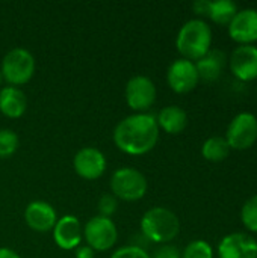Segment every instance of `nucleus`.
<instances>
[{"label": "nucleus", "instance_id": "5701e85b", "mask_svg": "<svg viewBox=\"0 0 257 258\" xmlns=\"http://www.w3.org/2000/svg\"><path fill=\"white\" fill-rule=\"evenodd\" d=\"M18 136L9 128L0 130V159L11 157L18 148Z\"/></svg>", "mask_w": 257, "mask_h": 258}, {"label": "nucleus", "instance_id": "dca6fc26", "mask_svg": "<svg viewBox=\"0 0 257 258\" xmlns=\"http://www.w3.org/2000/svg\"><path fill=\"white\" fill-rule=\"evenodd\" d=\"M27 109L26 94L15 86H5L0 89V112L8 118H20Z\"/></svg>", "mask_w": 257, "mask_h": 258}, {"label": "nucleus", "instance_id": "2eb2a0df", "mask_svg": "<svg viewBox=\"0 0 257 258\" xmlns=\"http://www.w3.org/2000/svg\"><path fill=\"white\" fill-rule=\"evenodd\" d=\"M83 230L77 218L71 215H65L58 219L56 225L53 227V239L61 249L71 251L77 248L82 242Z\"/></svg>", "mask_w": 257, "mask_h": 258}, {"label": "nucleus", "instance_id": "423d86ee", "mask_svg": "<svg viewBox=\"0 0 257 258\" xmlns=\"http://www.w3.org/2000/svg\"><path fill=\"white\" fill-rule=\"evenodd\" d=\"M224 139L230 150L244 151L251 148L257 141V118L250 112L238 113L229 124Z\"/></svg>", "mask_w": 257, "mask_h": 258}, {"label": "nucleus", "instance_id": "6ab92c4d", "mask_svg": "<svg viewBox=\"0 0 257 258\" xmlns=\"http://www.w3.org/2000/svg\"><path fill=\"white\" fill-rule=\"evenodd\" d=\"M238 5L232 0H217V2H209V9H208V17L220 24V26H229L232 18L238 12Z\"/></svg>", "mask_w": 257, "mask_h": 258}, {"label": "nucleus", "instance_id": "39448f33", "mask_svg": "<svg viewBox=\"0 0 257 258\" xmlns=\"http://www.w3.org/2000/svg\"><path fill=\"white\" fill-rule=\"evenodd\" d=\"M148 189L147 178L142 172L133 168H120L112 174L111 190L117 200L123 201H138Z\"/></svg>", "mask_w": 257, "mask_h": 258}, {"label": "nucleus", "instance_id": "b1692460", "mask_svg": "<svg viewBox=\"0 0 257 258\" xmlns=\"http://www.w3.org/2000/svg\"><path fill=\"white\" fill-rule=\"evenodd\" d=\"M98 212H100V216H105V218H111L117 209H118V200L112 195V194H105L100 200H98Z\"/></svg>", "mask_w": 257, "mask_h": 258}, {"label": "nucleus", "instance_id": "a878e982", "mask_svg": "<svg viewBox=\"0 0 257 258\" xmlns=\"http://www.w3.org/2000/svg\"><path fill=\"white\" fill-rule=\"evenodd\" d=\"M151 258H182V252L173 245H162Z\"/></svg>", "mask_w": 257, "mask_h": 258}, {"label": "nucleus", "instance_id": "7ed1b4c3", "mask_svg": "<svg viewBox=\"0 0 257 258\" xmlns=\"http://www.w3.org/2000/svg\"><path fill=\"white\" fill-rule=\"evenodd\" d=\"M141 231L147 240L167 245L177 237L180 231V222L177 215L170 209L153 207L144 213L141 219Z\"/></svg>", "mask_w": 257, "mask_h": 258}, {"label": "nucleus", "instance_id": "a211bd4d", "mask_svg": "<svg viewBox=\"0 0 257 258\" xmlns=\"http://www.w3.org/2000/svg\"><path fill=\"white\" fill-rule=\"evenodd\" d=\"M156 121H158L159 128H162L164 132H167L170 135H179L188 125V115L180 106L173 104V106L164 107L159 112Z\"/></svg>", "mask_w": 257, "mask_h": 258}, {"label": "nucleus", "instance_id": "6e6552de", "mask_svg": "<svg viewBox=\"0 0 257 258\" xmlns=\"http://www.w3.org/2000/svg\"><path fill=\"white\" fill-rule=\"evenodd\" d=\"M126 101L136 113L150 109L156 101V86L145 76H135L126 85Z\"/></svg>", "mask_w": 257, "mask_h": 258}, {"label": "nucleus", "instance_id": "cd10ccee", "mask_svg": "<svg viewBox=\"0 0 257 258\" xmlns=\"http://www.w3.org/2000/svg\"><path fill=\"white\" fill-rule=\"evenodd\" d=\"M95 257V251L91 249L88 245L86 246H82L76 251V258H94Z\"/></svg>", "mask_w": 257, "mask_h": 258}, {"label": "nucleus", "instance_id": "0eeeda50", "mask_svg": "<svg viewBox=\"0 0 257 258\" xmlns=\"http://www.w3.org/2000/svg\"><path fill=\"white\" fill-rule=\"evenodd\" d=\"M83 237L91 249L108 251L117 243L118 231L111 218H105L98 215L86 222L83 228Z\"/></svg>", "mask_w": 257, "mask_h": 258}, {"label": "nucleus", "instance_id": "1a4fd4ad", "mask_svg": "<svg viewBox=\"0 0 257 258\" xmlns=\"http://www.w3.org/2000/svg\"><path fill=\"white\" fill-rule=\"evenodd\" d=\"M167 82L170 88L177 94L191 92L200 82L195 62L183 57L176 59L167 71Z\"/></svg>", "mask_w": 257, "mask_h": 258}, {"label": "nucleus", "instance_id": "f257e3e1", "mask_svg": "<svg viewBox=\"0 0 257 258\" xmlns=\"http://www.w3.org/2000/svg\"><path fill=\"white\" fill-rule=\"evenodd\" d=\"M159 141L156 116L147 112L133 113L120 121L114 130V142L118 150L130 156H142L151 151Z\"/></svg>", "mask_w": 257, "mask_h": 258}, {"label": "nucleus", "instance_id": "f3484780", "mask_svg": "<svg viewBox=\"0 0 257 258\" xmlns=\"http://www.w3.org/2000/svg\"><path fill=\"white\" fill-rule=\"evenodd\" d=\"M226 65V56L223 51L220 50H209L201 59H198L195 62V68L198 73V77L204 82H214L217 80L221 73L223 68Z\"/></svg>", "mask_w": 257, "mask_h": 258}, {"label": "nucleus", "instance_id": "9d476101", "mask_svg": "<svg viewBox=\"0 0 257 258\" xmlns=\"http://www.w3.org/2000/svg\"><path fill=\"white\" fill-rule=\"evenodd\" d=\"M229 35L241 45H250L257 41V9L245 8L236 12L227 26Z\"/></svg>", "mask_w": 257, "mask_h": 258}, {"label": "nucleus", "instance_id": "f8f14e48", "mask_svg": "<svg viewBox=\"0 0 257 258\" xmlns=\"http://www.w3.org/2000/svg\"><path fill=\"white\" fill-rule=\"evenodd\" d=\"M77 175L85 180H97L106 171V157L105 154L92 147H86L77 151L73 160Z\"/></svg>", "mask_w": 257, "mask_h": 258}, {"label": "nucleus", "instance_id": "393cba45", "mask_svg": "<svg viewBox=\"0 0 257 258\" xmlns=\"http://www.w3.org/2000/svg\"><path fill=\"white\" fill-rule=\"evenodd\" d=\"M111 258H151L147 251L138 245H127L120 249H117Z\"/></svg>", "mask_w": 257, "mask_h": 258}, {"label": "nucleus", "instance_id": "20e7f679", "mask_svg": "<svg viewBox=\"0 0 257 258\" xmlns=\"http://www.w3.org/2000/svg\"><path fill=\"white\" fill-rule=\"evenodd\" d=\"M2 77L9 86L26 85L35 73V57L26 48L17 47L9 50L2 60Z\"/></svg>", "mask_w": 257, "mask_h": 258}, {"label": "nucleus", "instance_id": "aec40b11", "mask_svg": "<svg viewBox=\"0 0 257 258\" xmlns=\"http://www.w3.org/2000/svg\"><path fill=\"white\" fill-rule=\"evenodd\" d=\"M230 153L227 141L221 136H212L201 145V156L209 162H223Z\"/></svg>", "mask_w": 257, "mask_h": 258}, {"label": "nucleus", "instance_id": "c85d7f7f", "mask_svg": "<svg viewBox=\"0 0 257 258\" xmlns=\"http://www.w3.org/2000/svg\"><path fill=\"white\" fill-rule=\"evenodd\" d=\"M0 258H20V255L9 248H0Z\"/></svg>", "mask_w": 257, "mask_h": 258}, {"label": "nucleus", "instance_id": "f03ea898", "mask_svg": "<svg viewBox=\"0 0 257 258\" xmlns=\"http://www.w3.org/2000/svg\"><path fill=\"white\" fill-rule=\"evenodd\" d=\"M212 45V30L211 26L200 20L194 18L186 21L176 38V47L179 53L183 56V59H188L191 62L201 59Z\"/></svg>", "mask_w": 257, "mask_h": 258}, {"label": "nucleus", "instance_id": "4468645a", "mask_svg": "<svg viewBox=\"0 0 257 258\" xmlns=\"http://www.w3.org/2000/svg\"><path fill=\"white\" fill-rule=\"evenodd\" d=\"M24 221L30 230L47 233L53 230L58 222L56 210L45 201H32L24 210Z\"/></svg>", "mask_w": 257, "mask_h": 258}, {"label": "nucleus", "instance_id": "4be33fe9", "mask_svg": "<svg viewBox=\"0 0 257 258\" xmlns=\"http://www.w3.org/2000/svg\"><path fill=\"white\" fill-rule=\"evenodd\" d=\"M182 258H214V249L206 240H192L183 249Z\"/></svg>", "mask_w": 257, "mask_h": 258}, {"label": "nucleus", "instance_id": "bb28decb", "mask_svg": "<svg viewBox=\"0 0 257 258\" xmlns=\"http://www.w3.org/2000/svg\"><path fill=\"white\" fill-rule=\"evenodd\" d=\"M195 14L198 15H203V17H208V9H209V0H198L192 5Z\"/></svg>", "mask_w": 257, "mask_h": 258}, {"label": "nucleus", "instance_id": "412c9836", "mask_svg": "<svg viewBox=\"0 0 257 258\" xmlns=\"http://www.w3.org/2000/svg\"><path fill=\"white\" fill-rule=\"evenodd\" d=\"M241 221L248 231L257 233V195L244 203L241 209Z\"/></svg>", "mask_w": 257, "mask_h": 258}, {"label": "nucleus", "instance_id": "ddd939ff", "mask_svg": "<svg viewBox=\"0 0 257 258\" xmlns=\"http://www.w3.org/2000/svg\"><path fill=\"white\" fill-rule=\"evenodd\" d=\"M230 71L241 82H253L257 79V47L239 45L230 56Z\"/></svg>", "mask_w": 257, "mask_h": 258}, {"label": "nucleus", "instance_id": "c756f323", "mask_svg": "<svg viewBox=\"0 0 257 258\" xmlns=\"http://www.w3.org/2000/svg\"><path fill=\"white\" fill-rule=\"evenodd\" d=\"M2 80H3V77H2V73H0V85H2Z\"/></svg>", "mask_w": 257, "mask_h": 258}, {"label": "nucleus", "instance_id": "9b49d317", "mask_svg": "<svg viewBox=\"0 0 257 258\" xmlns=\"http://www.w3.org/2000/svg\"><path fill=\"white\" fill-rule=\"evenodd\" d=\"M220 258H257V240L247 233H232L218 245Z\"/></svg>", "mask_w": 257, "mask_h": 258}]
</instances>
